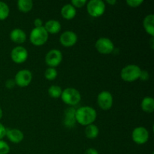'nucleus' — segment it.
Returning a JSON list of instances; mask_svg holds the SVG:
<instances>
[{
	"instance_id": "obj_17",
	"label": "nucleus",
	"mask_w": 154,
	"mask_h": 154,
	"mask_svg": "<svg viewBox=\"0 0 154 154\" xmlns=\"http://www.w3.org/2000/svg\"><path fill=\"white\" fill-rule=\"evenodd\" d=\"M143 26L147 34L152 38L154 35V15L148 14L144 17L143 20Z\"/></svg>"
},
{
	"instance_id": "obj_18",
	"label": "nucleus",
	"mask_w": 154,
	"mask_h": 154,
	"mask_svg": "<svg viewBox=\"0 0 154 154\" xmlns=\"http://www.w3.org/2000/svg\"><path fill=\"white\" fill-rule=\"evenodd\" d=\"M45 30L48 32V33L51 34H57L61 30V24L58 20H50L45 23Z\"/></svg>"
},
{
	"instance_id": "obj_14",
	"label": "nucleus",
	"mask_w": 154,
	"mask_h": 154,
	"mask_svg": "<svg viewBox=\"0 0 154 154\" xmlns=\"http://www.w3.org/2000/svg\"><path fill=\"white\" fill-rule=\"evenodd\" d=\"M5 136L11 142L14 144H19L24 138V135L22 131L17 129H7Z\"/></svg>"
},
{
	"instance_id": "obj_21",
	"label": "nucleus",
	"mask_w": 154,
	"mask_h": 154,
	"mask_svg": "<svg viewBox=\"0 0 154 154\" xmlns=\"http://www.w3.org/2000/svg\"><path fill=\"white\" fill-rule=\"evenodd\" d=\"M17 8L20 11L28 13L32 9L33 2L32 0H19L17 2Z\"/></svg>"
},
{
	"instance_id": "obj_22",
	"label": "nucleus",
	"mask_w": 154,
	"mask_h": 154,
	"mask_svg": "<svg viewBox=\"0 0 154 154\" xmlns=\"http://www.w3.org/2000/svg\"><path fill=\"white\" fill-rule=\"evenodd\" d=\"M63 90L60 86L52 85L48 89V94L53 99H58L61 97Z\"/></svg>"
},
{
	"instance_id": "obj_15",
	"label": "nucleus",
	"mask_w": 154,
	"mask_h": 154,
	"mask_svg": "<svg viewBox=\"0 0 154 154\" xmlns=\"http://www.w3.org/2000/svg\"><path fill=\"white\" fill-rule=\"evenodd\" d=\"M10 39L16 44H23L26 40V34L23 29L20 28L14 29L9 35Z\"/></svg>"
},
{
	"instance_id": "obj_6",
	"label": "nucleus",
	"mask_w": 154,
	"mask_h": 154,
	"mask_svg": "<svg viewBox=\"0 0 154 154\" xmlns=\"http://www.w3.org/2000/svg\"><path fill=\"white\" fill-rule=\"evenodd\" d=\"M98 105L104 111H108L111 109L114 103L113 96L110 92L104 90L99 93L97 96Z\"/></svg>"
},
{
	"instance_id": "obj_33",
	"label": "nucleus",
	"mask_w": 154,
	"mask_h": 154,
	"mask_svg": "<svg viewBox=\"0 0 154 154\" xmlns=\"http://www.w3.org/2000/svg\"><path fill=\"white\" fill-rule=\"evenodd\" d=\"M106 2L108 3V4L111 5H114L117 3V1H116V0H107Z\"/></svg>"
},
{
	"instance_id": "obj_9",
	"label": "nucleus",
	"mask_w": 154,
	"mask_h": 154,
	"mask_svg": "<svg viewBox=\"0 0 154 154\" xmlns=\"http://www.w3.org/2000/svg\"><path fill=\"white\" fill-rule=\"evenodd\" d=\"M149 137V132L146 128L143 126H138L134 129V130L132 132V138L134 142L137 144H144L148 141Z\"/></svg>"
},
{
	"instance_id": "obj_7",
	"label": "nucleus",
	"mask_w": 154,
	"mask_h": 154,
	"mask_svg": "<svg viewBox=\"0 0 154 154\" xmlns=\"http://www.w3.org/2000/svg\"><path fill=\"white\" fill-rule=\"evenodd\" d=\"M95 47L98 52L102 54H110L114 50V45L112 41L105 37L98 39L95 44Z\"/></svg>"
},
{
	"instance_id": "obj_32",
	"label": "nucleus",
	"mask_w": 154,
	"mask_h": 154,
	"mask_svg": "<svg viewBox=\"0 0 154 154\" xmlns=\"http://www.w3.org/2000/svg\"><path fill=\"white\" fill-rule=\"evenodd\" d=\"M84 154H99V152L96 149L93 148V147H90L86 150V151L84 152Z\"/></svg>"
},
{
	"instance_id": "obj_2",
	"label": "nucleus",
	"mask_w": 154,
	"mask_h": 154,
	"mask_svg": "<svg viewBox=\"0 0 154 154\" xmlns=\"http://www.w3.org/2000/svg\"><path fill=\"white\" fill-rule=\"evenodd\" d=\"M141 69L138 66L130 64L123 68L120 72V77L126 82H133L139 79Z\"/></svg>"
},
{
	"instance_id": "obj_34",
	"label": "nucleus",
	"mask_w": 154,
	"mask_h": 154,
	"mask_svg": "<svg viewBox=\"0 0 154 154\" xmlns=\"http://www.w3.org/2000/svg\"><path fill=\"white\" fill-rule=\"evenodd\" d=\"M2 115H3L2 110L1 107H0V120H1V119H2Z\"/></svg>"
},
{
	"instance_id": "obj_25",
	"label": "nucleus",
	"mask_w": 154,
	"mask_h": 154,
	"mask_svg": "<svg viewBox=\"0 0 154 154\" xmlns=\"http://www.w3.org/2000/svg\"><path fill=\"white\" fill-rule=\"evenodd\" d=\"M10 152V146L3 140H0V154H8Z\"/></svg>"
},
{
	"instance_id": "obj_4",
	"label": "nucleus",
	"mask_w": 154,
	"mask_h": 154,
	"mask_svg": "<svg viewBox=\"0 0 154 154\" xmlns=\"http://www.w3.org/2000/svg\"><path fill=\"white\" fill-rule=\"evenodd\" d=\"M48 35L44 26L35 27L30 32L29 41L35 46H42L48 42Z\"/></svg>"
},
{
	"instance_id": "obj_28",
	"label": "nucleus",
	"mask_w": 154,
	"mask_h": 154,
	"mask_svg": "<svg viewBox=\"0 0 154 154\" xmlns=\"http://www.w3.org/2000/svg\"><path fill=\"white\" fill-rule=\"evenodd\" d=\"M15 85H16V84H15V81L14 79H8L5 82V87L9 90L13 89L15 87Z\"/></svg>"
},
{
	"instance_id": "obj_10",
	"label": "nucleus",
	"mask_w": 154,
	"mask_h": 154,
	"mask_svg": "<svg viewBox=\"0 0 154 154\" xmlns=\"http://www.w3.org/2000/svg\"><path fill=\"white\" fill-rule=\"evenodd\" d=\"M63 54L57 49H52L48 51L45 56V63L50 68H56L61 63Z\"/></svg>"
},
{
	"instance_id": "obj_27",
	"label": "nucleus",
	"mask_w": 154,
	"mask_h": 154,
	"mask_svg": "<svg viewBox=\"0 0 154 154\" xmlns=\"http://www.w3.org/2000/svg\"><path fill=\"white\" fill-rule=\"evenodd\" d=\"M144 2L143 0H127L126 4L131 8H138Z\"/></svg>"
},
{
	"instance_id": "obj_24",
	"label": "nucleus",
	"mask_w": 154,
	"mask_h": 154,
	"mask_svg": "<svg viewBox=\"0 0 154 154\" xmlns=\"http://www.w3.org/2000/svg\"><path fill=\"white\" fill-rule=\"evenodd\" d=\"M57 75H58V72L55 68L48 67L45 72V78L48 81H54L57 78Z\"/></svg>"
},
{
	"instance_id": "obj_1",
	"label": "nucleus",
	"mask_w": 154,
	"mask_h": 154,
	"mask_svg": "<svg viewBox=\"0 0 154 154\" xmlns=\"http://www.w3.org/2000/svg\"><path fill=\"white\" fill-rule=\"evenodd\" d=\"M97 117L96 111L90 106H82L78 108L75 112L76 122L82 126L93 124Z\"/></svg>"
},
{
	"instance_id": "obj_16",
	"label": "nucleus",
	"mask_w": 154,
	"mask_h": 154,
	"mask_svg": "<svg viewBox=\"0 0 154 154\" xmlns=\"http://www.w3.org/2000/svg\"><path fill=\"white\" fill-rule=\"evenodd\" d=\"M76 8L72 5H71L70 3L65 5L61 8L62 17L64 19L68 20H70L75 18V17L76 16Z\"/></svg>"
},
{
	"instance_id": "obj_30",
	"label": "nucleus",
	"mask_w": 154,
	"mask_h": 154,
	"mask_svg": "<svg viewBox=\"0 0 154 154\" xmlns=\"http://www.w3.org/2000/svg\"><path fill=\"white\" fill-rule=\"evenodd\" d=\"M139 79L142 80V81H147V80L149 79V74L147 71L141 70V75H140Z\"/></svg>"
},
{
	"instance_id": "obj_26",
	"label": "nucleus",
	"mask_w": 154,
	"mask_h": 154,
	"mask_svg": "<svg viewBox=\"0 0 154 154\" xmlns=\"http://www.w3.org/2000/svg\"><path fill=\"white\" fill-rule=\"evenodd\" d=\"M87 3L86 0H72L70 4L72 5L75 8H80L84 7Z\"/></svg>"
},
{
	"instance_id": "obj_11",
	"label": "nucleus",
	"mask_w": 154,
	"mask_h": 154,
	"mask_svg": "<svg viewBox=\"0 0 154 154\" xmlns=\"http://www.w3.org/2000/svg\"><path fill=\"white\" fill-rule=\"evenodd\" d=\"M11 58L17 64L23 63L28 59V51L22 46L15 47L11 52Z\"/></svg>"
},
{
	"instance_id": "obj_31",
	"label": "nucleus",
	"mask_w": 154,
	"mask_h": 154,
	"mask_svg": "<svg viewBox=\"0 0 154 154\" xmlns=\"http://www.w3.org/2000/svg\"><path fill=\"white\" fill-rule=\"evenodd\" d=\"M34 25L35 28H37V27L44 26L43 21H42V20L41 19V18H35L34 20Z\"/></svg>"
},
{
	"instance_id": "obj_5",
	"label": "nucleus",
	"mask_w": 154,
	"mask_h": 154,
	"mask_svg": "<svg viewBox=\"0 0 154 154\" xmlns=\"http://www.w3.org/2000/svg\"><path fill=\"white\" fill-rule=\"evenodd\" d=\"M105 9V3L102 0H90L87 3V13L93 17H99L103 15Z\"/></svg>"
},
{
	"instance_id": "obj_19",
	"label": "nucleus",
	"mask_w": 154,
	"mask_h": 154,
	"mask_svg": "<svg viewBox=\"0 0 154 154\" xmlns=\"http://www.w3.org/2000/svg\"><path fill=\"white\" fill-rule=\"evenodd\" d=\"M141 108L144 112L149 113V114L153 113L154 111V99L149 96L144 98L141 101Z\"/></svg>"
},
{
	"instance_id": "obj_23",
	"label": "nucleus",
	"mask_w": 154,
	"mask_h": 154,
	"mask_svg": "<svg viewBox=\"0 0 154 154\" xmlns=\"http://www.w3.org/2000/svg\"><path fill=\"white\" fill-rule=\"evenodd\" d=\"M10 14V8L8 5L4 2H0V20L7 19Z\"/></svg>"
},
{
	"instance_id": "obj_20",
	"label": "nucleus",
	"mask_w": 154,
	"mask_h": 154,
	"mask_svg": "<svg viewBox=\"0 0 154 154\" xmlns=\"http://www.w3.org/2000/svg\"><path fill=\"white\" fill-rule=\"evenodd\" d=\"M99 134V129L95 124H90L86 126L85 135L89 139H95Z\"/></svg>"
},
{
	"instance_id": "obj_29",
	"label": "nucleus",
	"mask_w": 154,
	"mask_h": 154,
	"mask_svg": "<svg viewBox=\"0 0 154 154\" xmlns=\"http://www.w3.org/2000/svg\"><path fill=\"white\" fill-rule=\"evenodd\" d=\"M6 130H7V129L5 127L4 125L0 123V140H2V138L5 137Z\"/></svg>"
},
{
	"instance_id": "obj_13",
	"label": "nucleus",
	"mask_w": 154,
	"mask_h": 154,
	"mask_svg": "<svg viewBox=\"0 0 154 154\" xmlns=\"http://www.w3.org/2000/svg\"><path fill=\"white\" fill-rule=\"evenodd\" d=\"M75 112L76 109L74 107H69L64 111V118H63V125L68 129H72L76 124L75 119Z\"/></svg>"
},
{
	"instance_id": "obj_8",
	"label": "nucleus",
	"mask_w": 154,
	"mask_h": 154,
	"mask_svg": "<svg viewBox=\"0 0 154 154\" xmlns=\"http://www.w3.org/2000/svg\"><path fill=\"white\" fill-rule=\"evenodd\" d=\"M16 85L20 87H26L30 84L32 80V74L28 69H22L17 72L14 77Z\"/></svg>"
},
{
	"instance_id": "obj_3",
	"label": "nucleus",
	"mask_w": 154,
	"mask_h": 154,
	"mask_svg": "<svg viewBox=\"0 0 154 154\" xmlns=\"http://www.w3.org/2000/svg\"><path fill=\"white\" fill-rule=\"evenodd\" d=\"M60 98L65 104L72 107L78 105L81 100V96L80 92L77 89L73 88V87H68L63 90Z\"/></svg>"
},
{
	"instance_id": "obj_12",
	"label": "nucleus",
	"mask_w": 154,
	"mask_h": 154,
	"mask_svg": "<svg viewBox=\"0 0 154 154\" xmlns=\"http://www.w3.org/2000/svg\"><path fill=\"white\" fill-rule=\"evenodd\" d=\"M60 42L63 46L66 48L72 47L78 42V35L76 33L70 30L65 31L60 35Z\"/></svg>"
}]
</instances>
